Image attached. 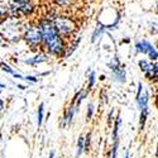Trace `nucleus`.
Here are the masks:
<instances>
[{"label": "nucleus", "mask_w": 158, "mask_h": 158, "mask_svg": "<svg viewBox=\"0 0 158 158\" xmlns=\"http://www.w3.org/2000/svg\"><path fill=\"white\" fill-rule=\"evenodd\" d=\"M85 152V138L80 137L77 140V152H76V157L78 158L82 153Z\"/></svg>", "instance_id": "nucleus-17"}, {"label": "nucleus", "mask_w": 158, "mask_h": 158, "mask_svg": "<svg viewBox=\"0 0 158 158\" xmlns=\"http://www.w3.org/2000/svg\"><path fill=\"white\" fill-rule=\"evenodd\" d=\"M122 125V118L120 115H118V118L115 119V123H114V128H113V142L114 140H119V128Z\"/></svg>", "instance_id": "nucleus-11"}, {"label": "nucleus", "mask_w": 158, "mask_h": 158, "mask_svg": "<svg viewBox=\"0 0 158 158\" xmlns=\"http://www.w3.org/2000/svg\"><path fill=\"white\" fill-rule=\"evenodd\" d=\"M0 67L3 69V71L8 72V73H10V75H14V73H15L14 70H13L9 64H6V63H4V62H0Z\"/></svg>", "instance_id": "nucleus-19"}, {"label": "nucleus", "mask_w": 158, "mask_h": 158, "mask_svg": "<svg viewBox=\"0 0 158 158\" xmlns=\"http://www.w3.org/2000/svg\"><path fill=\"white\" fill-rule=\"evenodd\" d=\"M124 158H129V153H128V152H125V154H124Z\"/></svg>", "instance_id": "nucleus-27"}, {"label": "nucleus", "mask_w": 158, "mask_h": 158, "mask_svg": "<svg viewBox=\"0 0 158 158\" xmlns=\"http://www.w3.org/2000/svg\"><path fill=\"white\" fill-rule=\"evenodd\" d=\"M80 42H81V37H77V38H76V41H75L67 49H66V53H64L63 57H64V58H67L69 56H71L73 52L76 51V48H77V46H78V43H80Z\"/></svg>", "instance_id": "nucleus-15"}, {"label": "nucleus", "mask_w": 158, "mask_h": 158, "mask_svg": "<svg viewBox=\"0 0 158 158\" xmlns=\"http://www.w3.org/2000/svg\"><path fill=\"white\" fill-rule=\"evenodd\" d=\"M143 84L142 82H138V90H137V95H135V100L142 95V93H143Z\"/></svg>", "instance_id": "nucleus-22"}, {"label": "nucleus", "mask_w": 158, "mask_h": 158, "mask_svg": "<svg viewBox=\"0 0 158 158\" xmlns=\"http://www.w3.org/2000/svg\"><path fill=\"white\" fill-rule=\"evenodd\" d=\"M39 27L42 31L43 35V46L47 49V52L52 56H64L66 53V43L63 37L58 33L56 25L51 18H43L39 20Z\"/></svg>", "instance_id": "nucleus-1"}, {"label": "nucleus", "mask_w": 158, "mask_h": 158, "mask_svg": "<svg viewBox=\"0 0 158 158\" xmlns=\"http://www.w3.org/2000/svg\"><path fill=\"white\" fill-rule=\"evenodd\" d=\"M135 52L147 55L152 61H157L158 60V51L148 41H140V42H138L135 44Z\"/></svg>", "instance_id": "nucleus-6"}, {"label": "nucleus", "mask_w": 158, "mask_h": 158, "mask_svg": "<svg viewBox=\"0 0 158 158\" xmlns=\"http://www.w3.org/2000/svg\"><path fill=\"white\" fill-rule=\"evenodd\" d=\"M8 11L13 18H28L33 14L34 4L32 0H8Z\"/></svg>", "instance_id": "nucleus-2"}, {"label": "nucleus", "mask_w": 158, "mask_h": 158, "mask_svg": "<svg viewBox=\"0 0 158 158\" xmlns=\"http://www.w3.org/2000/svg\"><path fill=\"white\" fill-rule=\"evenodd\" d=\"M0 43H2V39H0Z\"/></svg>", "instance_id": "nucleus-31"}, {"label": "nucleus", "mask_w": 158, "mask_h": 158, "mask_svg": "<svg viewBox=\"0 0 158 158\" xmlns=\"http://www.w3.org/2000/svg\"><path fill=\"white\" fill-rule=\"evenodd\" d=\"M138 66L148 80H158V62L153 63L147 60H140Z\"/></svg>", "instance_id": "nucleus-5"}, {"label": "nucleus", "mask_w": 158, "mask_h": 158, "mask_svg": "<svg viewBox=\"0 0 158 158\" xmlns=\"http://www.w3.org/2000/svg\"><path fill=\"white\" fill-rule=\"evenodd\" d=\"M0 138H2V134H0Z\"/></svg>", "instance_id": "nucleus-32"}, {"label": "nucleus", "mask_w": 158, "mask_h": 158, "mask_svg": "<svg viewBox=\"0 0 158 158\" xmlns=\"http://www.w3.org/2000/svg\"><path fill=\"white\" fill-rule=\"evenodd\" d=\"M23 38L27 42V44L33 49L43 44V35H42V31L39 24L29 23L25 25V28L23 31Z\"/></svg>", "instance_id": "nucleus-3"}, {"label": "nucleus", "mask_w": 158, "mask_h": 158, "mask_svg": "<svg viewBox=\"0 0 158 158\" xmlns=\"http://www.w3.org/2000/svg\"><path fill=\"white\" fill-rule=\"evenodd\" d=\"M137 102H138V106H139V110L148 106V102H149V93L148 90H143L142 95L137 99Z\"/></svg>", "instance_id": "nucleus-8"}, {"label": "nucleus", "mask_w": 158, "mask_h": 158, "mask_svg": "<svg viewBox=\"0 0 158 158\" xmlns=\"http://www.w3.org/2000/svg\"><path fill=\"white\" fill-rule=\"evenodd\" d=\"M93 114H94V104L93 102H90L87 105V114H86V119L90 120L91 118H93Z\"/></svg>", "instance_id": "nucleus-20"}, {"label": "nucleus", "mask_w": 158, "mask_h": 158, "mask_svg": "<svg viewBox=\"0 0 158 158\" xmlns=\"http://www.w3.org/2000/svg\"><path fill=\"white\" fill-rule=\"evenodd\" d=\"M23 80H27V81H31V82H33V84H35L38 80L34 77V76H23Z\"/></svg>", "instance_id": "nucleus-23"}, {"label": "nucleus", "mask_w": 158, "mask_h": 158, "mask_svg": "<svg viewBox=\"0 0 158 158\" xmlns=\"http://www.w3.org/2000/svg\"><path fill=\"white\" fill-rule=\"evenodd\" d=\"M47 60V56L46 55H39V56H35L33 58H29V60H25L24 62L27 64H31V66H34V64H38V63H42Z\"/></svg>", "instance_id": "nucleus-13"}, {"label": "nucleus", "mask_w": 158, "mask_h": 158, "mask_svg": "<svg viewBox=\"0 0 158 158\" xmlns=\"http://www.w3.org/2000/svg\"><path fill=\"white\" fill-rule=\"evenodd\" d=\"M43 115H44V102H41V105H39V108H38V118H37V127L38 129L42 127L43 124Z\"/></svg>", "instance_id": "nucleus-16"}, {"label": "nucleus", "mask_w": 158, "mask_h": 158, "mask_svg": "<svg viewBox=\"0 0 158 158\" xmlns=\"http://www.w3.org/2000/svg\"><path fill=\"white\" fill-rule=\"evenodd\" d=\"M0 94H2V87H0Z\"/></svg>", "instance_id": "nucleus-30"}, {"label": "nucleus", "mask_w": 158, "mask_h": 158, "mask_svg": "<svg viewBox=\"0 0 158 158\" xmlns=\"http://www.w3.org/2000/svg\"><path fill=\"white\" fill-rule=\"evenodd\" d=\"M148 115H149V108L146 106L140 109V116H139V130H143L144 127L147 124V119H148Z\"/></svg>", "instance_id": "nucleus-9"}, {"label": "nucleus", "mask_w": 158, "mask_h": 158, "mask_svg": "<svg viewBox=\"0 0 158 158\" xmlns=\"http://www.w3.org/2000/svg\"><path fill=\"white\" fill-rule=\"evenodd\" d=\"M53 20L58 33L64 38V37H71L76 31H77V24L76 22L70 18L69 15H55L51 18Z\"/></svg>", "instance_id": "nucleus-4"}, {"label": "nucleus", "mask_w": 158, "mask_h": 158, "mask_svg": "<svg viewBox=\"0 0 158 158\" xmlns=\"http://www.w3.org/2000/svg\"><path fill=\"white\" fill-rule=\"evenodd\" d=\"M156 158H158V143H157V149H156Z\"/></svg>", "instance_id": "nucleus-26"}, {"label": "nucleus", "mask_w": 158, "mask_h": 158, "mask_svg": "<svg viewBox=\"0 0 158 158\" xmlns=\"http://www.w3.org/2000/svg\"><path fill=\"white\" fill-rule=\"evenodd\" d=\"M90 144H91V133H87L85 137V151H89Z\"/></svg>", "instance_id": "nucleus-21"}, {"label": "nucleus", "mask_w": 158, "mask_h": 158, "mask_svg": "<svg viewBox=\"0 0 158 158\" xmlns=\"http://www.w3.org/2000/svg\"><path fill=\"white\" fill-rule=\"evenodd\" d=\"M95 81H96V73H95V71H91L90 72V76H89V82H87V90L90 91L91 89L94 87V85H95Z\"/></svg>", "instance_id": "nucleus-18"}, {"label": "nucleus", "mask_w": 158, "mask_h": 158, "mask_svg": "<svg viewBox=\"0 0 158 158\" xmlns=\"http://www.w3.org/2000/svg\"><path fill=\"white\" fill-rule=\"evenodd\" d=\"M18 87H19V89H22V90H24V89H25L23 85H18Z\"/></svg>", "instance_id": "nucleus-28"}, {"label": "nucleus", "mask_w": 158, "mask_h": 158, "mask_svg": "<svg viewBox=\"0 0 158 158\" xmlns=\"http://www.w3.org/2000/svg\"><path fill=\"white\" fill-rule=\"evenodd\" d=\"M0 87H2V89H4V87H5V85H4V84H2V82H0Z\"/></svg>", "instance_id": "nucleus-29"}, {"label": "nucleus", "mask_w": 158, "mask_h": 158, "mask_svg": "<svg viewBox=\"0 0 158 158\" xmlns=\"http://www.w3.org/2000/svg\"><path fill=\"white\" fill-rule=\"evenodd\" d=\"M76 2L77 0H52V3L60 8H69V6L73 5Z\"/></svg>", "instance_id": "nucleus-14"}, {"label": "nucleus", "mask_w": 158, "mask_h": 158, "mask_svg": "<svg viewBox=\"0 0 158 158\" xmlns=\"http://www.w3.org/2000/svg\"><path fill=\"white\" fill-rule=\"evenodd\" d=\"M109 66H110V69H111L114 80L116 82H119V84H124L127 81V72H125V69L123 67V64L120 63V61L115 57L114 61Z\"/></svg>", "instance_id": "nucleus-7"}, {"label": "nucleus", "mask_w": 158, "mask_h": 158, "mask_svg": "<svg viewBox=\"0 0 158 158\" xmlns=\"http://www.w3.org/2000/svg\"><path fill=\"white\" fill-rule=\"evenodd\" d=\"M55 154H56V152H55V151H51V154H49V158H55Z\"/></svg>", "instance_id": "nucleus-25"}, {"label": "nucleus", "mask_w": 158, "mask_h": 158, "mask_svg": "<svg viewBox=\"0 0 158 158\" xmlns=\"http://www.w3.org/2000/svg\"><path fill=\"white\" fill-rule=\"evenodd\" d=\"M3 109H4V101H3L2 99H0V113L3 111Z\"/></svg>", "instance_id": "nucleus-24"}, {"label": "nucleus", "mask_w": 158, "mask_h": 158, "mask_svg": "<svg viewBox=\"0 0 158 158\" xmlns=\"http://www.w3.org/2000/svg\"><path fill=\"white\" fill-rule=\"evenodd\" d=\"M9 17L8 11V0H0V23Z\"/></svg>", "instance_id": "nucleus-10"}, {"label": "nucleus", "mask_w": 158, "mask_h": 158, "mask_svg": "<svg viewBox=\"0 0 158 158\" xmlns=\"http://www.w3.org/2000/svg\"><path fill=\"white\" fill-rule=\"evenodd\" d=\"M104 32H105V27L102 24H99L98 27L95 28V31H94V33H93V39H91V41H93V43H96L99 39L102 37V34H104Z\"/></svg>", "instance_id": "nucleus-12"}]
</instances>
